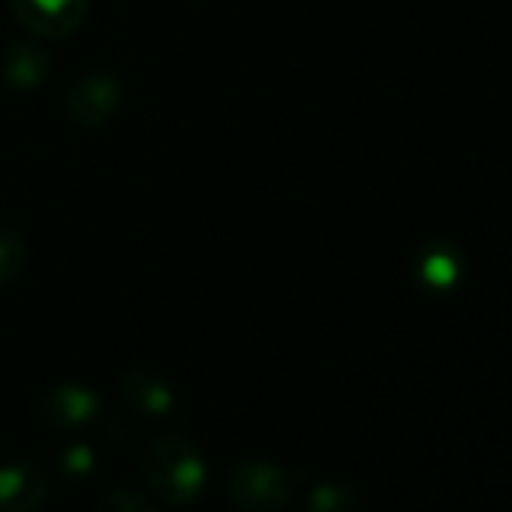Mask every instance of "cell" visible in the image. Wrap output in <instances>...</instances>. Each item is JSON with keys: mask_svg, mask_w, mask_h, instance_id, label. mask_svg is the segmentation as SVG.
Instances as JSON below:
<instances>
[{"mask_svg": "<svg viewBox=\"0 0 512 512\" xmlns=\"http://www.w3.org/2000/svg\"><path fill=\"white\" fill-rule=\"evenodd\" d=\"M308 512H359V494L344 482H326L314 488Z\"/></svg>", "mask_w": 512, "mask_h": 512, "instance_id": "cell-11", "label": "cell"}, {"mask_svg": "<svg viewBox=\"0 0 512 512\" xmlns=\"http://www.w3.org/2000/svg\"><path fill=\"white\" fill-rule=\"evenodd\" d=\"M10 7L28 31L49 40H64L82 28L88 0H10Z\"/></svg>", "mask_w": 512, "mask_h": 512, "instance_id": "cell-4", "label": "cell"}, {"mask_svg": "<svg viewBox=\"0 0 512 512\" xmlns=\"http://www.w3.org/2000/svg\"><path fill=\"white\" fill-rule=\"evenodd\" d=\"M49 494V473L37 461L0 467V512H37Z\"/></svg>", "mask_w": 512, "mask_h": 512, "instance_id": "cell-5", "label": "cell"}, {"mask_svg": "<svg viewBox=\"0 0 512 512\" xmlns=\"http://www.w3.org/2000/svg\"><path fill=\"white\" fill-rule=\"evenodd\" d=\"M296 491L293 476L272 461H241L229 473V497L247 512H278Z\"/></svg>", "mask_w": 512, "mask_h": 512, "instance_id": "cell-2", "label": "cell"}, {"mask_svg": "<svg viewBox=\"0 0 512 512\" xmlns=\"http://www.w3.org/2000/svg\"><path fill=\"white\" fill-rule=\"evenodd\" d=\"M97 512H157L151 506V500H145L139 491L130 488H115L103 497V503L97 506Z\"/></svg>", "mask_w": 512, "mask_h": 512, "instance_id": "cell-12", "label": "cell"}, {"mask_svg": "<svg viewBox=\"0 0 512 512\" xmlns=\"http://www.w3.org/2000/svg\"><path fill=\"white\" fill-rule=\"evenodd\" d=\"M100 395L79 383H61L40 401V416L55 428H85L100 416Z\"/></svg>", "mask_w": 512, "mask_h": 512, "instance_id": "cell-6", "label": "cell"}, {"mask_svg": "<svg viewBox=\"0 0 512 512\" xmlns=\"http://www.w3.org/2000/svg\"><path fill=\"white\" fill-rule=\"evenodd\" d=\"M49 55L34 46V43H13L4 58H0V73H4L7 85L19 88V91H28V88H37L46 73H49Z\"/></svg>", "mask_w": 512, "mask_h": 512, "instance_id": "cell-8", "label": "cell"}, {"mask_svg": "<svg viewBox=\"0 0 512 512\" xmlns=\"http://www.w3.org/2000/svg\"><path fill=\"white\" fill-rule=\"evenodd\" d=\"M91 461H94V458L88 455V446H70V464H67V470H70V473H73V470H76L79 476H82V473H88Z\"/></svg>", "mask_w": 512, "mask_h": 512, "instance_id": "cell-13", "label": "cell"}, {"mask_svg": "<svg viewBox=\"0 0 512 512\" xmlns=\"http://www.w3.org/2000/svg\"><path fill=\"white\" fill-rule=\"evenodd\" d=\"M25 263H28L25 238L10 226H0V287L16 281L22 275Z\"/></svg>", "mask_w": 512, "mask_h": 512, "instance_id": "cell-10", "label": "cell"}, {"mask_svg": "<svg viewBox=\"0 0 512 512\" xmlns=\"http://www.w3.org/2000/svg\"><path fill=\"white\" fill-rule=\"evenodd\" d=\"M458 260H455V250L449 244H434L422 253L419 260V278L425 287L431 290H452L458 281Z\"/></svg>", "mask_w": 512, "mask_h": 512, "instance_id": "cell-9", "label": "cell"}, {"mask_svg": "<svg viewBox=\"0 0 512 512\" xmlns=\"http://www.w3.org/2000/svg\"><path fill=\"white\" fill-rule=\"evenodd\" d=\"M118 100H121L118 79L106 70H94L70 85L64 109L67 118L79 127H103L115 115Z\"/></svg>", "mask_w": 512, "mask_h": 512, "instance_id": "cell-3", "label": "cell"}, {"mask_svg": "<svg viewBox=\"0 0 512 512\" xmlns=\"http://www.w3.org/2000/svg\"><path fill=\"white\" fill-rule=\"evenodd\" d=\"M142 470L151 491L175 506L193 503L202 494L208 476L199 446L178 431H163L151 437L142 455Z\"/></svg>", "mask_w": 512, "mask_h": 512, "instance_id": "cell-1", "label": "cell"}, {"mask_svg": "<svg viewBox=\"0 0 512 512\" xmlns=\"http://www.w3.org/2000/svg\"><path fill=\"white\" fill-rule=\"evenodd\" d=\"M121 395L139 416H148V419H160V416L172 413V407H175L172 386L148 368L127 371L121 380Z\"/></svg>", "mask_w": 512, "mask_h": 512, "instance_id": "cell-7", "label": "cell"}]
</instances>
